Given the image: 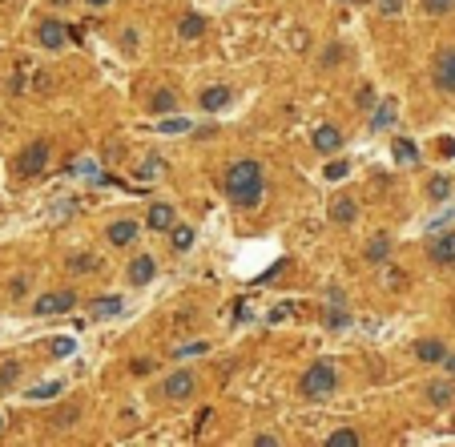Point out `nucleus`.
<instances>
[{"mask_svg":"<svg viewBox=\"0 0 455 447\" xmlns=\"http://www.w3.org/2000/svg\"><path fill=\"white\" fill-rule=\"evenodd\" d=\"M262 189H266V178H262V165L254 162V158H242V162H234L222 173V193L238 210H254L262 202Z\"/></svg>","mask_w":455,"mask_h":447,"instance_id":"obj_1","label":"nucleus"},{"mask_svg":"<svg viewBox=\"0 0 455 447\" xmlns=\"http://www.w3.org/2000/svg\"><path fill=\"white\" fill-rule=\"evenodd\" d=\"M335 387H338V367L331 359L311 363V367L302 371V379H298V395H302V399H327Z\"/></svg>","mask_w":455,"mask_h":447,"instance_id":"obj_2","label":"nucleus"},{"mask_svg":"<svg viewBox=\"0 0 455 447\" xmlns=\"http://www.w3.org/2000/svg\"><path fill=\"white\" fill-rule=\"evenodd\" d=\"M48 153H52V145L48 142H32L21 158H17V173H21V178H37V173H45Z\"/></svg>","mask_w":455,"mask_h":447,"instance_id":"obj_3","label":"nucleus"},{"mask_svg":"<svg viewBox=\"0 0 455 447\" xmlns=\"http://www.w3.org/2000/svg\"><path fill=\"white\" fill-rule=\"evenodd\" d=\"M432 85L439 93H455V48H443L432 65Z\"/></svg>","mask_w":455,"mask_h":447,"instance_id":"obj_4","label":"nucleus"},{"mask_svg":"<svg viewBox=\"0 0 455 447\" xmlns=\"http://www.w3.org/2000/svg\"><path fill=\"white\" fill-rule=\"evenodd\" d=\"M427 258L435 266H455V230H439L427 238Z\"/></svg>","mask_w":455,"mask_h":447,"instance_id":"obj_5","label":"nucleus"},{"mask_svg":"<svg viewBox=\"0 0 455 447\" xmlns=\"http://www.w3.org/2000/svg\"><path fill=\"white\" fill-rule=\"evenodd\" d=\"M72 303H77V294H72V290H57V294L37 298V303H32V314H41V318H48V314H69Z\"/></svg>","mask_w":455,"mask_h":447,"instance_id":"obj_6","label":"nucleus"},{"mask_svg":"<svg viewBox=\"0 0 455 447\" xmlns=\"http://www.w3.org/2000/svg\"><path fill=\"white\" fill-rule=\"evenodd\" d=\"M69 37H77V32H72L69 24H61L57 17L41 21V28H37V41H41L45 48H65V41H69Z\"/></svg>","mask_w":455,"mask_h":447,"instance_id":"obj_7","label":"nucleus"},{"mask_svg":"<svg viewBox=\"0 0 455 447\" xmlns=\"http://www.w3.org/2000/svg\"><path fill=\"white\" fill-rule=\"evenodd\" d=\"M193 387H197L193 371H186V367H182V371H173V375L162 383V395H166V399H190Z\"/></svg>","mask_w":455,"mask_h":447,"instance_id":"obj_8","label":"nucleus"},{"mask_svg":"<svg viewBox=\"0 0 455 447\" xmlns=\"http://www.w3.org/2000/svg\"><path fill=\"white\" fill-rule=\"evenodd\" d=\"M137 234H142V226H137L133 218H117V222L105 230V238H109L113 246H133V242H137Z\"/></svg>","mask_w":455,"mask_h":447,"instance_id":"obj_9","label":"nucleus"},{"mask_svg":"<svg viewBox=\"0 0 455 447\" xmlns=\"http://www.w3.org/2000/svg\"><path fill=\"white\" fill-rule=\"evenodd\" d=\"M153 274H157V266H153V258H149V254H137V258L129 262V270H125V278H129L133 286L153 283Z\"/></svg>","mask_w":455,"mask_h":447,"instance_id":"obj_10","label":"nucleus"},{"mask_svg":"<svg viewBox=\"0 0 455 447\" xmlns=\"http://www.w3.org/2000/svg\"><path fill=\"white\" fill-rule=\"evenodd\" d=\"M314 149L318 153H338L342 149V133H338L335 125H318L314 129Z\"/></svg>","mask_w":455,"mask_h":447,"instance_id":"obj_11","label":"nucleus"},{"mask_svg":"<svg viewBox=\"0 0 455 447\" xmlns=\"http://www.w3.org/2000/svg\"><path fill=\"white\" fill-rule=\"evenodd\" d=\"M197 105H202L206 113H217V109H226V105H230V89H226V85H210V89H202Z\"/></svg>","mask_w":455,"mask_h":447,"instance_id":"obj_12","label":"nucleus"},{"mask_svg":"<svg viewBox=\"0 0 455 447\" xmlns=\"http://www.w3.org/2000/svg\"><path fill=\"white\" fill-rule=\"evenodd\" d=\"M415 354H419V363H443V359H447V347H443L439 339H423V343H415Z\"/></svg>","mask_w":455,"mask_h":447,"instance_id":"obj_13","label":"nucleus"},{"mask_svg":"<svg viewBox=\"0 0 455 447\" xmlns=\"http://www.w3.org/2000/svg\"><path fill=\"white\" fill-rule=\"evenodd\" d=\"M149 230H173V206H166V202L149 206Z\"/></svg>","mask_w":455,"mask_h":447,"instance_id":"obj_14","label":"nucleus"},{"mask_svg":"<svg viewBox=\"0 0 455 447\" xmlns=\"http://www.w3.org/2000/svg\"><path fill=\"white\" fill-rule=\"evenodd\" d=\"M427 399H432V407H452L455 387L452 383H432V387H427Z\"/></svg>","mask_w":455,"mask_h":447,"instance_id":"obj_15","label":"nucleus"},{"mask_svg":"<svg viewBox=\"0 0 455 447\" xmlns=\"http://www.w3.org/2000/svg\"><path fill=\"white\" fill-rule=\"evenodd\" d=\"M427 198H432V202L452 198V178H447V173H435L432 182H427Z\"/></svg>","mask_w":455,"mask_h":447,"instance_id":"obj_16","label":"nucleus"},{"mask_svg":"<svg viewBox=\"0 0 455 447\" xmlns=\"http://www.w3.org/2000/svg\"><path fill=\"white\" fill-rule=\"evenodd\" d=\"M387 254H391V238L387 234H375L367 242V258L371 262H387Z\"/></svg>","mask_w":455,"mask_h":447,"instance_id":"obj_17","label":"nucleus"},{"mask_svg":"<svg viewBox=\"0 0 455 447\" xmlns=\"http://www.w3.org/2000/svg\"><path fill=\"white\" fill-rule=\"evenodd\" d=\"M177 32H182V37H186V41H197V37H202V32H206V21H202V17H182V21H177Z\"/></svg>","mask_w":455,"mask_h":447,"instance_id":"obj_18","label":"nucleus"},{"mask_svg":"<svg viewBox=\"0 0 455 447\" xmlns=\"http://www.w3.org/2000/svg\"><path fill=\"white\" fill-rule=\"evenodd\" d=\"M362 435L359 431H351V427H342V431H335V435H327V447H359Z\"/></svg>","mask_w":455,"mask_h":447,"instance_id":"obj_19","label":"nucleus"},{"mask_svg":"<svg viewBox=\"0 0 455 447\" xmlns=\"http://www.w3.org/2000/svg\"><path fill=\"white\" fill-rule=\"evenodd\" d=\"M177 109V93L173 89H157L153 93V113H173Z\"/></svg>","mask_w":455,"mask_h":447,"instance_id":"obj_20","label":"nucleus"},{"mask_svg":"<svg viewBox=\"0 0 455 447\" xmlns=\"http://www.w3.org/2000/svg\"><path fill=\"white\" fill-rule=\"evenodd\" d=\"M331 218L335 222H355V198H338L331 206Z\"/></svg>","mask_w":455,"mask_h":447,"instance_id":"obj_21","label":"nucleus"},{"mask_svg":"<svg viewBox=\"0 0 455 447\" xmlns=\"http://www.w3.org/2000/svg\"><path fill=\"white\" fill-rule=\"evenodd\" d=\"M113 314H121V298L117 294H109V298H101V303L93 306V318H113Z\"/></svg>","mask_w":455,"mask_h":447,"instance_id":"obj_22","label":"nucleus"},{"mask_svg":"<svg viewBox=\"0 0 455 447\" xmlns=\"http://www.w3.org/2000/svg\"><path fill=\"white\" fill-rule=\"evenodd\" d=\"M97 266H101V262H97L93 254H72V258H69L72 274H89V270H97Z\"/></svg>","mask_w":455,"mask_h":447,"instance_id":"obj_23","label":"nucleus"},{"mask_svg":"<svg viewBox=\"0 0 455 447\" xmlns=\"http://www.w3.org/2000/svg\"><path fill=\"white\" fill-rule=\"evenodd\" d=\"M173 250H190L193 246V226H173Z\"/></svg>","mask_w":455,"mask_h":447,"instance_id":"obj_24","label":"nucleus"},{"mask_svg":"<svg viewBox=\"0 0 455 447\" xmlns=\"http://www.w3.org/2000/svg\"><path fill=\"white\" fill-rule=\"evenodd\" d=\"M371 125H375V129H387V125H395V105H391V101H383V105H379V113L371 117Z\"/></svg>","mask_w":455,"mask_h":447,"instance_id":"obj_25","label":"nucleus"},{"mask_svg":"<svg viewBox=\"0 0 455 447\" xmlns=\"http://www.w3.org/2000/svg\"><path fill=\"white\" fill-rule=\"evenodd\" d=\"M395 158H399V162H419V149H415L407 137H399V142H395Z\"/></svg>","mask_w":455,"mask_h":447,"instance_id":"obj_26","label":"nucleus"},{"mask_svg":"<svg viewBox=\"0 0 455 447\" xmlns=\"http://www.w3.org/2000/svg\"><path fill=\"white\" fill-rule=\"evenodd\" d=\"M327 327L331 330L347 327V310H342V303H331V310H327Z\"/></svg>","mask_w":455,"mask_h":447,"instance_id":"obj_27","label":"nucleus"},{"mask_svg":"<svg viewBox=\"0 0 455 447\" xmlns=\"http://www.w3.org/2000/svg\"><path fill=\"white\" fill-rule=\"evenodd\" d=\"M455 0H423V12L427 17H443V12H452Z\"/></svg>","mask_w":455,"mask_h":447,"instance_id":"obj_28","label":"nucleus"},{"mask_svg":"<svg viewBox=\"0 0 455 447\" xmlns=\"http://www.w3.org/2000/svg\"><path fill=\"white\" fill-rule=\"evenodd\" d=\"M190 129H193V125L186 117H166V121H162V133H190Z\"/></svg>","mask_w":455,"mask_h":447,"instance_id":"obj_29","label":"nucleus"},{"mask_svg":"<svg viewBox=\"0 0 455 447\" xmlns=\"http://www.w3.org/2000/svg\"><path fill=\"white\" fill-rule=\"evenodd\" d=\"M61 391H65V383H41V387H32V399H52Z\"/></svg>","mask_w":455,"mask_h":447,"instance_id":"obj_30","label":"nucleus"},{"mask_svg":"<svg viewBox=\"0 0 455 447\" xmlns=\"http://www.w3.org/2000/svg\"><path fill=\"white\" fill-rule=\"evenodd\" d=\"M347 173H351V169H347V162H331L327 169H322V178H327V182H342Z\"/></svg>","mask_w":455,"mask_h":447,"instance_id":"obj_31","label":"nucleus"},{"mask_svg":"<svg viewBox=\"0 0 455 447\" xmlns=\"http://www.w3.org/2000/svg\"><path fill=\"white\" fill-rule=\"evenodd\" d=\"M17 375H21V367H17V363H4V371H0V387H12Z\"/></svg>","mask_w":455,"mask_h":447,"instance_id":"obj_32","label":"nucleus"},{"mask_svg":"<svg viewBox=\"0 0 455 447\" xmlns=\"http://www.w3.org/2000/svg\"><path fill=\"white\" fill-rule=\"evenodd\" d=\"M157 169H166V162H157V158H149V162L142 165V178L149 182V178H157Z\"/></svg>","mask_w":455,"mask_h":447,"instance_id":"obj_33","label":"nucleus"},{"mask_svg":"<svg viewBox=\"0 0 455 447\" xmlns=\"http://www.w3.org/2000/svg\"><path fill=\"white\" fill-rule=\"evenodd\" d=\"M52 354H57V359L72 354V339H52Z\"/></svg>","mask_w":455,"mask_h":447,"instance_id":"obj_34","label":"nucleus"},{"mask_svg":"<svg viewBox=\"0 0 455 447\" xmlns=\"http://www.w3.org/2000/svg\"><path fill=\"white\" fill-rule=\"evenodd\" d=\"M379 8H383L387 17H399L403 12V0H379Z\"/></svg>","mask_w":455,"mask_h":447,"instance_id":"obj_35","label":"nucleus"},{"mask_svg":"<svg viewBox=\"0 0 455 447\" xmlns=\"http://www.w3.org/2000/svg\"><path fill=\"white\" fill-rule=\"evenodd\" d=\"M202 351H206V343H190V347H182V351H177V354L186 359V354H202Z\"/></svg>","mask_w":455,"mask_h":447,"instance_id":"obj_36","label":"nucleus"},{"mask_svg":"<svg viewBox=\"0 0 455 447\" xmlns=\"http://www.w3.org/2000/svg\"><path fill=\"white\" fill-rule=\"evenodd\" d=\"M371 101H375V93H371V89H367V85H362V89H359V105H362V109H367V105H371Z\"/></svg>","mask_w":455,"mask_h":447,"instance_id":"obj_37","label":"nucleus"},{"mask_svg":"<svg viewBox=\"0 0 455 447\" xmlns=\"http://www.w3.org/2000/svg\"><path fill=\"white\" fill-rule=\"evenodd\" d=\"M149 371H153V363H145V359L142 363H133V375H149Z\"/></svg>","mask_w":455,"mask_h":447,"instance_id":"obj_38","label":"nucleus"},{"mask_svg":"<svg viewBox=\"0 0 455 447\" xmlns=\"http://www.w3.org/2000/svg\"><path fill=\"white\" fill-rule=\"evenodd\" d=\"M443 371H447V375H455V354H447V359H443Z\"/></svg>","mask_w":455,"mask_h":447,"instance_id":"obj_39","label":"nucleus"},{"mask_svg":"<svg viewBox=\"0 0 455 447\" xmlns=\"http://www.w3.org/2000/svg\"><path fill=\"white\" fill-rule=\"evenodd\" d=\"M89 4H93V8H105V4H109V0H89Z\"/></svg>","mask_w":455,"mask_h":447,"instance_id":"obj_40","label":"nucleus"},{"mask_svg":"<svg viewBox=\"0 0 455 447\" xmlns=\"http://www.w3.org/2000/svg\"><path fill=\"white\" fill-rule=\"evenodd\" d=\"M57 4H69V0H57Z\"/></svg>","mask_w":455,"mask_h":447,"instance_id":"obj_41","label":"nucleus"},{"mask_svg":"<svg viewBox=\"0 0 455 447\" xmlns=\"http://www.w3.org/2000/svg\"><path fill=\"white\" fill-rule=\"evenodd\" d=\"M0 431H4V419H0Z\"/></svg>","mask_w":455,"mask_h":447,"instance_id":"obj_42","label":"nucleus"},{"mask_svg":"<svg viewBox=\"0 0 455 447\" xmlns=\"http://www.w3.org/2000/svg\"><path fill=\"white\" fill-rule=\"evenodd\" d=\"M355 4H362V0H355Z\"/></svg>","mask_w":455,"mask_h":447,"instance_id":"obj_43","label":"nucleus"}]
</instances>
